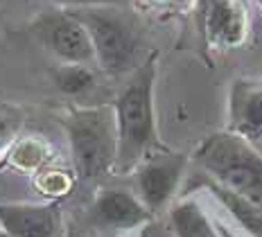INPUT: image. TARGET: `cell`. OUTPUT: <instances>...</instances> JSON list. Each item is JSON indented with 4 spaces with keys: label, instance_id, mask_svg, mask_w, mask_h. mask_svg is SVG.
<instances>
[{
    "label": "cell",
    "instance_id": "6da1fadb",
    "mask_svg": "<svg viewBox=\"0 0 262 237\" xmlns=\"http://www.w3.org/2000/svg\"><path fill=\"white\" fill-rule=\"evenodd\" d=\"M158 73V54L151 52L140 68L129 75L120 88L113 111L118 124V161L113 174H129L156 152L167 149L158 138L154 86Z\"/></svg>",
    "mask_w": 262,
    "mask_h": 237
},
{
    "label": "cell",
    "instance_id": "7a4b0ae2",
    "mask_svg": "<svg viewBox=\"0 0 262 237\" xmlns=\"http://www.w3.org/2000/svg\"><path fill=\"white\" fill-rule=\"evenodd\" d=\"M63 129L79 181H97L116 172L118 124L113 104L68 109L63 115Z\"/></svg>",
    "mask_w": 262,
    "mask_h": 237
},
{
    "label": "cell",
    "instance_id": "3957f363",
    "mask_svg": "<svg viewBox=\"0 0 262 237\" xmlns=\"http://www.w3.org/2000/svg\"><path fill=\"white\" fill-rule=\"evenodd\" d=\"M201 174L244 197L262 210V152L233 131L208 136L192 154Z\"/></svg>",
    "mask_w": 262,
    "mask_h": 237
},
{
    "label": "cell",
    "instance_id": "277c9868",
    "mask_svg": "<svg viewBox=\"0 0 262 237\" xmlns=\"http://www.w3.org/2000/svg\"><path fill=\"white\" fill-rule=\"evenodd\" d=\"M86 25L95 48V66L111 77L131 75L145 63L143 30L122 7L70 9Z\"/></svg>",
    "mask_w": 262,
    "mask_h": 237
},
{
    "label": "cell",
    "instance_id": "5b68a950",
    "mask_svg": "<svg viewBox=\"0 0 262 237\" xmlns=\"http://www.w3.org/2000/svg\"><path fill=\"white\" fill-rule=\"evenodd\" d=\"M30 30L57 61L81 66L95 63V48L89 30L70 9H48L32 20Z\"/></svg>",
    "mask_w": 262,
    "mask_h": 237
},
{
    "label": "cell",
    "instance_id": "8992f818",
    "mask_svg": "<svg viewBox=\"0 0 262 237\" xmlns=\"http://www.w3.org/2000/svg\"><path fill=\"white\" fill-rule=\"evenodd\" d=\"M188 156L181 152L163 149L151 156H147L138 167L134 169L136 190L140 201L149 208L151 214L165 210L179 192V185L183 181Z\"/></svg>",
    "mask_w": 262,
    "mask_h": 237
},
{
    "label": "cell",
    "instance_id": "52a82bcc",
    "mask_svg": "<svg viewBox=\"0 0 262 237\" xmlns=\"http://www.w3.org/2000/svg\"><path fill=\"white\" fill-rule=\"evenodd\" d=\"M199 25L212 48L231 50L249 34V14L244 0H196Z\"/></svg>",
    "mask_w": 262,
    "mask_h": 237
},
{
    "label": "cell",
    "instance_id": "ba28073f",
    "mask_svg": "<svg viewBox=\"0 0 262 237\" xmlns=\"http://www.w3.org/2000/svg\"><path fill=\"white\" fill-rule=\"evenodd\" d=\"M0 228L7 237H63L66 222L57 201L0 203Z\"/></svg>",
    "mask_w": 262,
    "mask_h": 237
},
{
    "label": "cell",
    "instance_id": "9c48e42d",
    "mask_svg": "<svg viewBox=\"0 0 262 237\" xmlns=\"http://www.w3.org/2000/svg\"><path fill=\"white\" fill-rule=\"evenodd\" d=\"M151 219L154 214L140 201V197L120 187L100 190L91 206V222L106 230H131L151 224Z\"/></svg>",
    "mask_w": 262,
    "mask_h": 237
},
{
    "label": "cell",
    "instance_id": "30bf717a",
    "mask_svg": "<svg viewBox=\"0 0 262 237\" xmlns=\"http://www.w3.org/2000/svg\"><path fill=\"white\" fill-rule=\"evenodd\" d=\"M228 131L262 152V81H233L228 93Z\"/></svg>",
    "mask_w": 262,
    "mask_h": 237
},
{
    "label": "cell",
    "instance_id": "8fae6325",
    "mask_svg": "<svg viewBox=\"0 0 262 237\" xmlns=\"http://www.w3.org/2000/svg\"><path fill=\"white\" fill-rule=\"evenodd\" d=\"M199 185H204L206 190H208L210 195L226 208L228 214H231V217L244 228V233L251 235V237H262V210L260 208H255L253 203L247 201L244 197H239L233 190L220 185L217 181H212L210 176H206V174H201Z\"/></svg>",
    "mask_w": 262,
    "mask_h": 237
},
{
    "label": "cell",
    "instance_id": "7c38bea8",
    "mask_svg": "<svg viewBox=\"0 0 262 237\" xmlns=\"http://www.w3.org/2000/svg\"><path fill=\"white\" fill-rule=\"evenodd\" d=\"M170 226L174 237H222L220 228L201 210L194 199H181L170 208Z\"/></svg>",
    "mask_w": 262,
    "mask_h": 237
},
{
    "label": "cell",
    "instance_id": "4fadbf2b",
    "mask_svg": "<svg viewBox=\"0 0 262 237\" xmlns=\"http://www.w3.org/2000/svg\"><path fill=\"white\" fill-rule=\"evenodd\" d=\"M54 86L68 97H84L95 88L97 77L91 66L81 63H61L57 70H52Z\"/></svg>",
    "mask_w": 262,
    "mask_h": 237
},
{
    "label": "cell",
    "instance_id": "5bb4252c",
    "mask_svg": "<svg viewBox=\"0 0 262 237\" xmlns=\"http://www.w3.org/2000/svg\"><path fill=\"white\" fill-rule=\"evenodd\" d=\"M7 158L16 169H25V172L41 169L43 163L48 161V145H43L36 138H25V140L18 138L7 152Z\"/></svg>",
    "mask_w": 262,
    "mask_h": 237
},
{
    "label": "cell",
    "instance_id": "9a60e30c",
    "mask_svg": "<svg viewBox=\"0 0 262 237\" xmlns=\"http://www.w3.org/2000/svg\"><path fill=\"white\" fill-rule=\"evenodd\" d=\"M25 124V113L20 106L9 102H0V158L18 140V134Z\"/></svg>",
    "mask_w": 262,
    "mask_h": 237
},
{
    "label": "cell",
    "instance_id": "2e32d148",
    "mask_svg": "<svg viewBox=\"0 0 262 237\" xmlns=\"http://www.w3.org/2000/svg\"><path fill=\"white\" fill-rule=\"evenodd\" d=\"M36 187L43 195H52V197H66L68 190L73 187V179L66 172H41L36 179Z\"/></svg>",
    "mask_w": 262,
    "mask_h": 237
},
{
    "label": "cell",
    "instance_id": "e0dca14e",
    "mask_svg": "<svg viewBox=\"0 0 262 237\" xmlns=\"http://www.w3.org/2000/svg\"><path fill=\"white\" fill-rule=\"evenodd\" d=\"M61 9H86V7H122L127 0H48Z\"/></svg>",
    "mask_w": 262,
    "mask_h": 237
},
{
    "label": "cell",
    "instance_id": "ac0fdd59",
    "mask_svg": "<svg viewBox=\"0 0 262 237\" xmlns=\"http://www.w3.org/2000/svg\"><path fill=\"white\" fill-rule=\"evenodd\" d=\"M217 224V228H220V233H222V237H237L235 233H233L231 228H228L226 224H222V222H215Z\"/></svg>",
    "mask_w": 262,
    "mask_h": 237
},
{
    "label": "cell",
    "instance_id": "d6986e66",
    "mask_svg": "<svg viewBox=\"0 0 262 237\" xmlns=\"http://www.w3.org/2000/svg\"><path fill=\"white\" fill-rule=\"evenodd\" d=\"M143 237H163V235H161V233H156V230H151V224H147V226H145Z\"/></svg>",
    "mask_w": 262,
    "mask_h": 237
},
{
    "label": "cell",
    "instance_id": "ffe728a7",
    "mask_svg": "<svg viewBox=\"0 0 262 237\" xmlns=\"http://www.w3.org/2000/svg\"><path fill=\"white\" fill-rule=\"evenodd\" d=\"M149 5H170V3H177V0H145Z\"/></svg>",
    "mask_w": 262,
    "mask_h": 237
},
{
    "label": "cell",
    "instance_id": "44dd1931",
    "mask_svg": "<svg viewBox=\"0 0 262 237\" xmlns=\"http://www.w3.org/2000/svg\"><path fill=\"white\" fill-rule=\"evenodd\" d=\"M196 0H177V5H181V7H188V5H194Z\"/></svg>",
    "mask_w": 262,
    "mask_h": 237
},
{
    "label": "cell",
    "instance_id": "7402d4cb",
    "mask_svg": "<svg viewBox=\"0 0 262 237\" xmlns=\"http://www.w3.org/2000/svg\"><path fill=\"white\" fill-rule=\"evenodd\" d=\"M255 5H258V7L262 9V0H255Z\"/></svg>",
    "mask_w": 262,
    "mask_h": 237
}]
</instances>
